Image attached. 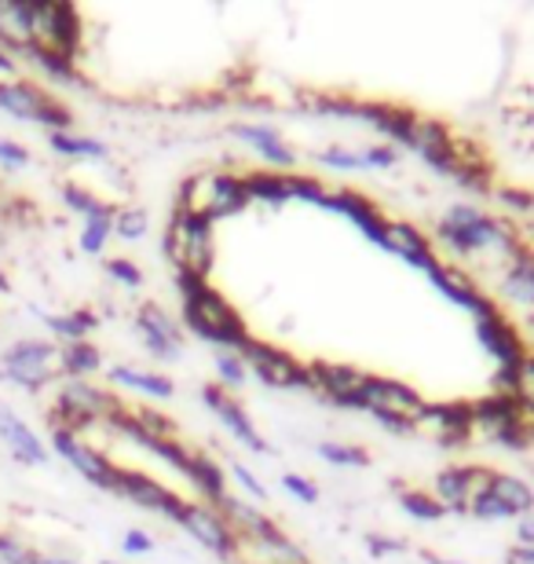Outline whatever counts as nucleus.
Returning <instances> with one entry per match:
<instances>
[{
    "mask_svg": "<svg viewBox=\"0 0 534 564\" xmlns=\"http://www.w3.org/2000/svg\"><path fill=\"white\" fill-rule=\"evenodd\" d=\"M176 290L184 297V326L201 341L216 345L220 352H238L253 337L235 304L220 290H212L206 275L176 272Z\"/></svg>",
    "mask_w": 534,
    "mask_h": 564,
    "instance_id": "1",
    "label": "nucleus"
},
{
    "mask_svg": "<svg viewBox=\"0 0 534 564\" xmlns=\"http://www.w3.org/2000/svg\"><path fill=\"white\" fill-rule=\"evenodd\" d=\"M121 411L124 403L118 400V392L99 389L85 378H63L59 389H55V408L48 414V425L81 436L92 425H107Z\"/></svg>",
    "mask_w": 534,
    "mask_h": 564,
    "instance_id": "2",
    "label": "nucleus"
},
{
    "mask_svg": "<svg viewBox=\"0 0 534 564\" xmlns=\"http://www.w3.org/2000/svg\"><path fill=\"white\" fill-rule=\"evenodd\" d=\"M162 250H165L168 261H173L176 272H195V275L209 279L212 261H216L212 220L201 217V213H190V209L176 206L173 220H168V228H165Z\"/></svg>",
    "mask_w": 534,
    "mask_h": 564,
    "instance_id": "3",
    "label": "nucleus"
},
{
    "mask_svg": "<svg viewBox=\"0 0 534 564\" xmlns=\"http://www.w3.org/2000/svg\"><path fill=\"white\" fill-rule=\"evenodd\" d=\"M30 30L33 48L52 52L59 59L77 63L85 48V22L74 4H55V0H30Z\"/></svg>",
    "mask_w": 534,
    "mask_h": 564,
    "instance_id": "4",
    "label": "nucleus"
},
{
    "mask_svg": "<svg viewBox=\"0 0 534 564\" xmlns=\"http://www.w3.org/2000/svg\"><path fill=\"white\" fill-rule=\"evenodd\" d=\"M59 375V348L52 341H41V337H22L0 356V381H8V386L22 392H41Z\"/></svg>",
    "mask_w": 534,
    "mask_h": 564,
    "instance_id": "5",
    "label": "nucleus"
},
{
    "mask_svg": "<svg viewBox=\"0 0 534 564\" xmlns=\"http://www.w3.org/2000/svg\"><path fill=\"white\" fill-rule=\"evenodd\" d=\"M0 110L11 115L15 121H30V126H44L48 132H70L74 115L63 99H55L52 93H44L33 82H0Z\"/></svg>",
    "mask_w": 534,
    "mask_h": 564,
    "instance_id": "6",
    "label": "nucleus"
},
{
    "mask_svg": "<svg viewBox=\"0 0 534 564\" xmlns=\"http://www.w3.org/2000/svg\"><path fill=\"white\" fill-rule=\"evenodd\" d=\"M238 356L246 359L249 375L264 381L268 389H312V378H308V364L293 359L290 352L282 348L260 341V337H249V341L238 348Z\"/></svg>",
    "mask_w": 534,
    "mask_h": 564,
    "instance_id": "7",
    "label": "nucleus"
},
{
    "mask_svg": "<svg viewBox=\"0 0 534 564\" xmlns=\"http://www.w3.org/2000/svg\"><path fill=\"white\" fill-rule=\"evenodd\" d=\"M359 411H367L370 419L373 414H392V419H403L417 429V422H422L428 411V400L417 389L406 386V381L370 375L367 386L359 392Z\"/></svg>",
    "mask_w": 534,
    "mask_h": 564,
    "instance_id": "8",
    "label": "nucleus"
},
{
    "mask_svg": "<svg viewBox=\"0 0 534 564\" xmlns=\"http://www.w3.org/2000/svg\"><path fill=\"white\" fill-rule=\"evenodd\" d=\"M113 495L132 506H140L146 513H162L165 521H179V513L187 510V499H179L176 491H168L165 484H157L154 477H146L140 469H121L118 466V480H113Z\"/></svg>",
    "mask_w": 534,
    "mask_h": 564,
    "instance_id": "9",
    "label": "nucleus"
},
{
    "mask_svg": "<svg viewBox=\"0 0 534 564\" xmlns=\"http://www.w3.org/2000/svg\"><path fill=\"white\" fill-rule=\"evenodd\" d=\"M52 447H55V455H59L74 473H81V477L92 484V488L113 495L118 466H113L103 451H96L92 444H85V440L77 436V433H66V429H55V425H52Z\"/></svg>",
    "mask_w": 534,
    "mask_h": 564,
    "instance_id": "10",
    "label": "nucleus"
},
{
    "mask_svg": "<svg viewBox=\"0 0 534 564\" xmlns=\"http://www.w3.org/2000/svg\"><path fill=\"white\" fill-rule=\"evenodd\" d=\"M312 392H319L326 403L345 411H359V392L367 386V370L348 367V364H329V359H312L308 364Z\"/></svg>",
    "mask_w": 534,
    "mask_h": 564,
    "instance_id": "11",
    "label": "nucleus"
},
{
    "mask_svg": "<svg viewBox=\"0 0 534 564\" xmlns=\"http://www.w3.org/2000/svg\"><path fill=\"white\" fill-rule=\"evenodd\" d=\"M176 524L184 528V532L195 539L198 546H206L209 554L224 557V561H235L238 535L231 532V524H227L224 517L212 510V506H206V502H187V510L179 513Z\"/></svg>",
    "mask_w": 534,
    "mask_h": 564,
    "instance_id": "12",
    "label": "nucleus"
},
{
    "mask_svg": "<svg viewBox=\"0 0 534 564\" xmlns=\"http://www.w3.org/2000/svg\"><path fill=\"white\" fill-rule=\"evenodd\" d=\"M201 400H206V408L216 414V422H220L246 451H253V455H268L271 447H268L264 433H260V429L253 425V419L242 411V403H238L224 386H216V381L212 386H201Z\"/></svg>",
    "mask_w": 534,
    "mask_h": 564,
    "instance_id": "13",
    "label": "nucleus"
},
{
    "mask_svg": "<svg viewBox=\"0 0 534 564\" xmlns=\"http://www.w3.org/2000/svg\"><path fill=\"white\" fill-rule=\"evenodd\" d=\"M135 334H140V341L154 359H168L173 364L184 352V326L154 301L140 304V312H135Z\"/></svg>",
    "mask_w": 534,
    "mask_h": 564,
    "instance_id": "14",
    "label": "nucleus"
},
{
    "mask_svg": "<svg viewBox=\"0 0 534 564\" xmlns=\"http://www.w3.org/2000/svg\"><path fill=\"white\" fill-rule=\"evenodd\" d=\"M491 473L494 469H480V466H450L436 473V484H432V495L443 510L454 513H469V502L480 499V495L491 488Z\"/></svg>",
    "mask_w": 534,
    "mask_h": 564,
    "instance_id": "15",
    "label": "nucleus"
},
{
    "mask_svg": "<svg viewBox=\"0 0 534 564\" xmlns=\"http://www.w3.org/2000/svg\"><path fill=\"white\" fill-rule=\"evenodd\" d=\"M476 337H480L483 352L494 359L498 370H516L520 359L527 356L524 334H520V326L509 319L505 312H494V315H487V319H476Z\"/></svg>",
    "mask_w": 534,
    "mask_h": 564,
    "instance_id": "16",
    "label": "nucleus"
},
{
    "mask_svg": "<svg viewBox=\"0 0 534 564\" xmlns=\"http://www.w3.org/2000/svg\"><path fill=\"white\" fill-rule=\"evenodd\" d=\"M428 282L436 286L443 297L447 301H454L458 308H465L472 315V319H487V315H494V312H502V304H498L494 297H487V293L476 286V282L461 272L458 264H436L428 272Z\"/></svg>",
    "mask_w": 534,
    "mask_h": 564,
    "instance_id": "17",
    "label": "nucleus"
},
{
    "mask_svg": "<svg viewBox=\"0 0 534 564\" xmlns=\"http://www.w3.org/2000/svg\"><path fill=\"white\" fill-rule=\"evenodd\" d=\"M326 209L348 217L362 231V239H370L378 250H389V220H384V213L373 206L367 195H359V191H351V187H337V191H329Z\"/></svg>",
    "mask_w": 534,
    "mask_h": 564,
    "instance_id": "18",
    "label": "nucleus"
},
{
    "mask_svg": "<svg viewBox=\"0 0 534 564\" xmlns=\"http://www.w3.org/2000/svg\"><path fill=\"white\" fill-rule=\"evenodd\" d=\"M454 140H458V132H450L443 121L436 118H414L411 126V140H406V147L422 158V162L432 169V173L439 176H450V162H454Z\"/></svg>",
    "mask_w": 534,
    "mask_h": 564,
    "instance_id": "19",
    "label": "nucleus"
},
{
    "mask_svg": "<svg viewBox=\"0 0 534 564\" xmlns=\"http://www.w3.org/2000/svg\"><path fill=\"white\" fill-rule=\"evenodd\" d=\"M417 429L436 436L439 447H465L476 436L472 408L469 403H428L425 419L417 422Z\"/></svg>",
    "mask_w": 534,
    "mask_h": 564,
    "instance_id": "20",
    "label": "nucleus"
},
{
    "mask_svg": "<svg viewBox=\"0 0 534 564\" xmlns=\"http://www.w3.org/2000/svg\"><path fill=\"white\" fill-rule=\"evenodd\" d=\"M0 444L19 466H48V444H41V436L8 403H0Z\"/></svg>",
    "mask_w": 534,
    "mask_h": 564,
    "instance_id": "21",
    "label": "nucleus"
},
{
    "mask_svg": "<svg viewBox=\"0 0 534 564\" xmlns=\"http://www.w3.org/2000/svg\"><path fill=\"white\" fill-rule=\"evenodd\" d=\"M212 510L224 517L227 524H231V532L238 539H268V535H279L282 528L271 521V517L264 510H257L253 502H242V499H235L231 491L220 495V499L212 502Z\"/></svg>",
    "mask_w": 534,
    "mask_h": 564,
    "instance_id": "22",
    "label": "nucleus"
},
{
    "mask_svg": "<svg viewBox=\"0 0 534 564\" xmlns=\"http://www.w3.org/2000/svg\"><path fill=\"white\" fill-rule=\"evenodd\" d=\"M235 564H312L308 554L286 535H268V539H238Z\"/></svg>",
    "mask_w": 534,
    "mask_h": 564,
    "instance_id": "23",
    "label": "nucleus"
},
{
    "mask_svg": "<svg viewBox=\"0 0 534 564\" xmlns=\"http://www.w3.org/2000/svg\"><path fill=\"white\" fill-rule=\"evenodd\" d=\"M231 137H238L242 143H249V147H257L260 154L268 158L271 165H275V173H293V169H297V151H293V147L279 137L275 129H268V126H242V121H235L231 126Z\"/></svg>",
    "mask_w": 534,
    "mask_h": 564,
    "instance_id": "24",
    "label": "nucleus"
},
{
    "mask_svg": "<svg viewBox=\"0 0 534 564\" xmlns=\"http://www.w3.org/2000/svg\"><path fill=\"white\" fill-rule=\"evenodd\" d=\"M384 253L403 257L406 264L422 268L425 275L439 264V257H436V250H432V242L425 239V235L417 231L414 224H400V220H395V224L389 220V250H384Z\"/></svg>",
    "mask_w": 534,
    "mask_h": 564,
    "instance_id": "25",
    "label": "nucleus"
},
{
    "mask_svg": "<svg viewBox=\"0 0 534 564\" xmlns=\"http://www.w3.org/2000/svg\"><path fill=\"white\" fill-rule=\"evenodd\" d=\"M15 63H30L33 70H37L41 77H48L52 85H63V88H88V77L77 70V63L70 59H59V55L52 52H41V48H22L15 55Z\"/></svg>",
    "mask_w": 534,
    "mask_h": 564,
    "instance_id": "26",
    "label": "nucleus"
},
{
    "mask_svg": "<svg viewBox=\"0 0 534 564\" xmlns=\"http://www.w3.org/2000/svg\"><path fill=\"white\" fill-rule=\"evenodd\" d=\"M30 44H33L30 0H0V48L19 55Z\"/></svg>",
    "mask_w": 534,
    "mask_h": 564,
    "instance_id": "27",
    "label": "nucleus"
},
{
    "mask_svg": "<svg viewBox=\"0 0 534 564\" xmlns=\"http://www.w3.org/2000/svg\"><path fill=\"white\" fill-rule=\"evenodd\" d=\"M107 378H110V386L143 392V397H154V400H168L176 392L173 381H168L165 375H151V370H135V367H124V364L110 367Z\"/></svg>",
    "mask_w": 534,
    "mask_h": 564,
    "instance_id": "28",
    "label": "nucleus"
},
{
    "mask_svg": "<svg viewBox=\"0 0 534 564\" xmlns=\"http://www.w3.org/2000/svg\"><path fill=\"white\" fill-rule=\"evenodd\" d=\"M44 326L59 337V341L66 345H77V341H88V334L96 330L99 319H96V312H88V308H74V312H37Z\"/></svg>",
    "mask_w": 534,
    "mask_h": 564,
    "instance_id": "29",
    "label": "nucleus"
},
{
    "mask_svg": "<svg viewBox=\"0 0 534 564\" xmlns=\"http://www.w3.org/2000/svg\"><path fill=\"white\" fill-rule=\"evenodd\" d=\"M184 477L195 484V491L201 495V499H209V502H216L220 495H227V477H224L220 462L209 458L206 451H195V455H190V466H187Z\"/></svg>",
    "mask_w": 534,
    "mask_h": 564,
    "instance_id": "30",
    "label": "nucleus"
},
{
    "mask_svg": "<svg viewBox=\"0 0 534 564\" xmlns=\"http://www.w3.org/2000/svg\"><path fill=\"white\" fill-rule=\"evenodd\" d=\"M487 491H491L513 517H524L534 510V488L527 480L513 477V473H491V488Z\"/></svg>",
    "mask_w": 534,
    "mask_h": 564,
    "instance_id": "31",
    "label": "nucleus"
},
{
    "mask_svg": "<svg viewBox=\"0 0 534 564\" xmlns=\"http://www.w3.org/2000/svg\"><path fill=\"white\" fill-rule=\"evenodd\" d=\"M48 147L59 158H70V162H107L110 158V147L103 140L77 137V132H48Z\"/></svg>",
    "mask_w": 534,
    "mask_h": 564,
    "instance_id": "32",
    "label": "nucleus"
},
{
    "mask_svg": "<svg viewBox=\"0 0 534 564\" xmlns=\"http://www.w3.org/2000/svg\"><path fill=\"white\" fill-rule=\"evenodd\" d=\"M59 367L66 378H92L96 370H103V352L92 341H77V345H63L59 348Z\"/></svg>",
    "mask_w": 534,
    "mask_h": 564,
    "instance_id": "33",
    "label": "nucleus"
},
{
    "mask_svg": "<svg viewBox=\"0 0 534 564\" xmlns=\"http://www.w3.org/2000/svg\"><path fill=\"white\" fill-rule=\"evenodd\" d=\"M110 235H113V206H99L92 209L85 217L81 224V239H77V246H81V253H103L107 250V242H110Z\"/></svg>",
    "mask_w": 534,
    "mask_h": 564,
    "instance_id": "34",
    "label": "nucleus"
},
{
    "mask_svg": "<svg viewBox=\"0 0 534 564\" xmlns=\"http://www.w3.org/2000/svg\"><path fill=\"white\" fill-rule=\"evenodd\" d=\"M246 187H249V198L253 202H264V206H286L290 195H286V173H249L246 176Z\"/></svg>",
    "mask_w": 534,
    "mask_h": 564,
    "instance_id": "35",
    "label": "nucleus"
},
{
    "mask_svg": "<svg viewBox=\"0 0 534 564\" xmlns=\"http://www.w3.org/2000/svg\"><path fill=\"white\" fill-rule=\"evenodd\" d=\"M395 491H400V506L414 517V521L436 524V521H443V517H447V510H443V506L436 502V495L417 491V488H400V484H395Z\"/></svg>",
    "mask_w": 534,
    "mask_h": 564,
    "instance_id": "36",
    "label": "nucleus"
},
{
    "mask_svg": "<svg viewBox=\"0 0 534 564\" xmlns=\"http://www.w3.org/2000/svg\"><path fill=\"white\" fill-rule=\"evenodd\" d=\"M146 231H151V217H146V209H140V206L113 209V235H118L121 242H140Z\"/></svg>",
    "mask_w": 534,
    "mask_h": 564,
    "instance_id": "37",
    "label": "nucleus"
},
{
    "mask_svg": "<svg viewBox=\"0 0 534 564\" xmlns=\"http://www.w3.org/2000/svg\"><path fill=\"white\" fill-rule=\"evenodd\" d=\"M319 458L329 462V466H340V469L370 466V455L359 444H337V440H326V444H319Z\"/></svg>",
    "mask_w": 534,
    "mask_h": 564,
    "instance_id": "38",
    "label": "nucleus"
},
{
    "mask_svg": "<svg viewBox=\"0 0 534 564\" xmlns=\"http://www.w3.org/2000/svg\"><path fill=\"white\" fill-rule=\"evenodd\" d=\"M286 195H290V202L293 198L312 202V206H323V209L329 202V191L323 187V180L319 176H301V173H286Z\"/></svg>",
    "mask_w": 534,
    "mask_h": 564,
    "instance_id": "39",
    "label": "nucleus"
},
{
    "mask_svg": "<svg viewBox=\"0 0 534 564\" xmlns=\"http://www.w3.org/2000/svg\"><path fill=\"white\" fill-rule=\"evenodd\" d=\"M129 414H132V422L143 429L146 440H173L176 436L173 419H168V414H162V411H154V408H132Z\"/></svg>",
    "mask_w": 534,
    "mask_h": 564,
    "instance_id": "40",
    "label": "nucleus"
},
{
    "mask_svg": "<svg viewBox=\"0 0 534 564\" xmlns=\"http://www.w3.org/2000/svg\"><path fill=\"white\" fill-rule=\"evenodd\" d=\"M212 364H216V378H220V386L227 392L242 389L246 381H249V367H246V359L238 356V352H216Z\"/></svg>",
    "mask_w": 534,
    "mask_h": 564,
    "instance_id": "41",
    "label": "nucleus"
},
{
    "mask_svg": "<svg viewBox=\"0 0 534 564\" xmlns=\"http://www.w3.org/2000/svg\"><path fill=\"white\" fill-rule=\"evenodd\" d=\"M315 162L326 169H337V173H362V169H370L362 151H348V147H326V151L315 154Z\"/></svg>",
    "mask_w": 534,
    "mask_h": 564,
    "instance_id": "42",
    "label": "nucleus"
},
{
    "mask_svg": "<svg viewBox=\"0 0 534 564\" xmlns=\"http://www.w3.org/2000/svg\"><path fill=\"white\" fill-rule=\"evenodd\" d=\"M151 455H157L162 462H168V466L179 469V473H187L190 455H195V451H190L187 444H179V440L173 436V440H154V444H151Z\"/></svg>",
    "mask_w": 534,
    "mask_h": 564,
    "instance_id": "43",
    "label": "nucleus"
},
{
    "mask_svg": "<svg viewBox=\"0 0 534 564\" xmlns=\"http://www.w3.org/2000/svg\"><path fill=\"white\" fill-rule=\"evenodd\" d=\"M59 195H63V202H66V209L81 213V220H85L92 209L103 206V202H99V198L92 195V191H88L85 184H74V180H70V184H63V187H59Z\"/></svg>",
    "mask_w": 534,
    "mask_h": 564,
    "instance_id": "44",
    "label": "nucleus"
},
{
    "mask_svg": "<svg viewBox=\"0 0 534 564\" xmlns=\"http://www.w3.org/2000/svg\"><path fill=\"white\" fill-rule=\"evenodd\" d=\"M0 564H37V550L22 543L19 535L0 532Z\"/></svg>",
    "mask_w": 534,
    "mask_h": 564,
    "instance_id": "45",
    "label": "nucleus"
},
{
    "mask_svg": "<svg viewBox=\"0 0 534 564\" xmlns=\"http://www.w3.org/2000/svg\"><path fill=\"white\" fill-rule=\"evenodd\" d=\"M513 392H516V400L524 403V408L534 411V352H527L524 359H520V367H516V381H513Z\"/></svg>",
    "mask_w": 534,
    "mask_h": 564,
    "instance_id": "46",
    "label": "nucleus"
},
{
    "mask_svg": "<svg viewBox=\"0 0 534 564\" xmlns=\"http://www.w3.org/2000/svg\"><path fill=\"white\" fill-rule=\"evenodd\" d=\"M107 275H110L113 282H121L124 290H140V286H143L140 264L124 261V257H113V261H107Z\"/></svg>",
    "mask_w": 534,
    "mask_h": 564,
    "instance_id": "47",
    "label": "nucleus"
},
{
    "mask_svg": "<svg viewBox=\"0 0 534 564\" xmlns=\"http://www.w3.org/2000/svg\"><path fill=\"white\" fill-rule=\"evenodd\" d=\"M469 513L476 517V521H509V517H513L502 502L494 499L491 491H483L480 499H472V502H469Z\"/></svg>",
    "mask_w": 534,
    "mask_h": 564,
    "instance_id": "48",
    "label": "nucleus"
},
{
    "mask_svg": "<svg viewBox=\"0 0 534 564\" xmlns=\"http://www.w3.org/2000/svg\"><path fill=\"white\" fill-rule=\"evenodd\" d=\"M0 165L11 169V173H19V169H30L33 165V154L22 143L0 137Z\"/></svg>",
    "mask_w": 534,
    "mask_h": 564,
    "instance_id": "49",
    "label": "nucleus"
},
{
    "mask_svg": "<svg viewBox=\"0 0 534 564\" xmlns=\"http://www.w3.org/2000/svg\"><path fill=\"white\" fill-rule=\"evenodd\" d=\"M494 198L502 202V206L516 209V213H534V191L527 187H494Z\"/></svg>",
    "mask_w": 534,
    "mask_h": 564,
    "instance_id": "50",
    "label": "nucleus"
},
{
    "mask_svg": "<svg viewBox=\"0 0 534 564\" xmlns=\"http://www.w3.org/2000/svg\"><path fill=\"white\" fill-rule=\"evenodd\" d=\"M282 488H286L293 499L297 502H304V506H315L319 502V488H315V484L308 480V477H301V473H286V477H282Z\"/></svg>",
    "mask_w": 534,
    "mask_h": 564,
    "instance_id": "51",
    "label": "nucleus"
},
{
    "mask_svg": "<svg viewBox=\"0 0 534 564\" xmlns=\"http://www.w3.org/2000/svg\"><path fill=\"white\" fill-rule=\"evenodd\" d=\"M362 158H367V165L378 169V173L400 165V151H395L392 143H373V147H367V151H362Z\"/></svg>",
    "mask_w": 534,
    "mask_h": 564,
    "instance_id": "52",
    "label": "nucleus"
},
{
    "mask_svg": "<svg viewBox=\"0 0 534 564\" xmlns=\"http://www.w3.org/2000/svg\"><path fill=\"white\" fill-rule=\"evenodd\" d=\"M231 473H235V480H238V488H246L249 495H253V499H260L264 502L268 499V488L264 484L257 480V473L249 469V466H242V462H231Z\"/></svg>",
    "mask_w": 534,
    "mask_h": 564,
    "instance_id": "53",
    "label": "nucleus"
},
{
    "mask_svg": "<svg viewBox=\"0 0 534 564\" xmlns=\"http://www.w3.org/2000/svg\"><path fill=\"white\" fill-rule=\"evenodd\" d=\"M121 550L132 557H143V554H154V539L140 532V528H129V532L121 535Z\"/></svg>",
    "mask_w": 534,
    "mask_h": 564,
    "instance_id": "54",
    "label": "nucleus"
},
{
    "mask_svg": "<svg viewBox=\"0 0 534 564\" xmlns=\"http://www.w3.org/2000/svg\"><path fill=\"white\" fill-rule=\"evenodd\" d=\"M367 546H370L373 557H392V554H403V550H406V543H400V539H389V535H370Z\"/></svg>",
    "mask_w": 534,
    "mask_h": 564,
    "instance_id": "55",
    "label": "nucleus"
},
{
    "mask_svg": "<svg viewBox=\"0 0 534 564\" xmlns=\"http://www.w3.org/2000/svg\"><path fill=\"white\" fill-rule=\"evenodd\" d=\"M516 546H534V510L516 517Z\"/></svg>",
    "mask_w": 534,
    "mask_h": 564,
    "instance_id": "56",
    "label": "nucleus"
},
{
    "mask_svg": "<svg viewBox=\"0 0 534 564\" xmlns=\"http://www.w3.org/2000/svg\"><path fill=\"white\" fill-rule=\"evenodd\" d=\"M373 422H378L381 429H389V433H395V436H411V433H414V425H411V422L392 419V414H373Z\"/></svg>",
    "mask_w": 534,
    "mask_h": 564,
    "instance_id": "57",
    "label": "nucleus"
},
{
    "mask_svg": "<svg viewBox=\"0 0 534 564\" xmlns=\"http://www.w3.org/2000/svg\"><path fill=\"white\" fill-rule=\"evenodd\" d=\"M19 77V63H15V55L0 48V82H15Z\"/></svg>",
    "mask_w": 534,
    "mask_h": 564,
    "instance_id": "58",
    "label": "nucleus"
},
{
    "mask_svg": "<svg viewBox=\"0 0 534 564\" xmlns=\"http://www.w3.org/2000/svg\"><path fill=\"white\" fill-rule=\"evenodd\" d=\"M509 564H534V546H513L509 550Z\"/></svg>",
    "mask_w": 534,
    "mask_h": 564,
    "instance_id": "59",
    "label": "nucleus"
},
{
    "mask_svg": "<svg viewBox=\"0 0 534 564\" xmlns=\"http://www.w3.org/2000/svg\"><path fill=\"white\" fill-rule=\"evenodd\" d=\"M37 564H85V561H77L70 554H41L37 550Z\"/></svg>",
    "mask_w": 534,
    "mask_h": 564,
    "instance_id": "60",
    "label": "nucleus"
},
{
    "mask_svg": "<svg viewBox=\"0 0 534 564\" xmlns=\"http://www.w3.org/2000/svg\"><path fill=\"white\" fill-rule=\"evenodd\" d=\"M99 564H124V561H99Z\"/></svg>",
    "mask_w": 534,
    "mask_h": 564,
    "instance_id": "61",
    "label": "nucleus"
}]
</instances>
